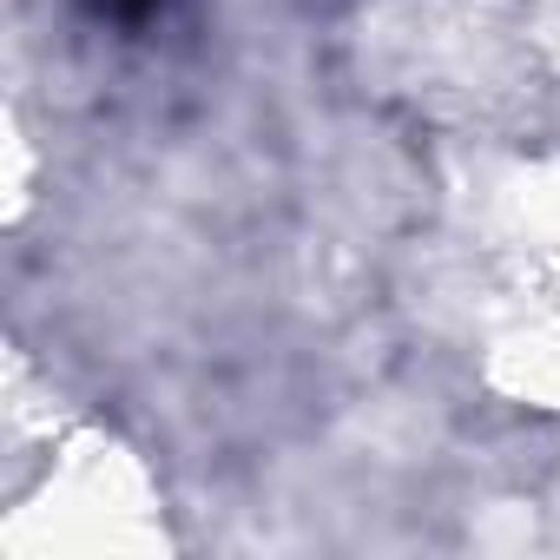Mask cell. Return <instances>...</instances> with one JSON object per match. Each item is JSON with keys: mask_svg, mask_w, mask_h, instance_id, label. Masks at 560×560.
Segmentation results:
<instances>
[{"mask_svg": "<svg viewBox=\"0 0 560 560\" xmlns=\"http://www.w3.org/2000/svg\"><path fill=\"white\" fill-rule=\"evenodd\" d=\"M80 8L86 14H100V21H119V27H139L152 8H159V0H80Z\"/></svg>", "mask_w": 560, "mask_h": 560, "instance_id": "obj_1", "label": "cell"}]
</instances>
